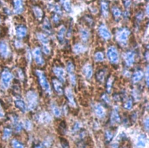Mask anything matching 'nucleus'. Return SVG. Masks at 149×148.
Returning <instances> with one entry per match:
<instances>
[{"label": "nucleus", "instance_id": "obj_1", "mask_svg": "<svg viewBox=\"0 0 149 148\" xmlns=\"http://www.w3.org/2000/svg\"><path fill=\"white\" fill-rule=\"evenodd\" d=\"M130 34L131 31L128 28H121L116 33V40L121 45H126Z\"/></svg>", "mask_w": 149, "mask_h": 148}, {"label": "nucleus", "instance_id": "obj_2", "mask_svg": "<svg viewBox=\"0 0 149 148\" xmlns=\"http://www.w3.org/2000/svg\"><path fill=\"white\" fill-rule=\"evenodd\" d=\"M36 73L37 77H38L39 83L42 88L47 94H50L51 93V87L43 71L40 70H37Z\"/></svg>", "mask_w": 149, "mask_h": 148}, {"label": "nucleus", "instance_id": "obj_3", "mask_svg": "<svg viewBox=\"0 0 149 148\" xmlns=\"http://www.w3.org/2000/svg\"><path fill=\"white\" fill-rule=\"evenodd\" d=\"M27 107L30 110H34L38 104V96L33 91H29L26 94Z\"/></svg>", "mask_w": 149, "mask_h": 148}, {"label": "nucleus", "instance_id": "obj_4", "mask_svg": "<svg viewBox=\"0 0 149 148\" xmlns=\"http://www.w3.org/2000/svg\"><path fill=\"white\" fill-rule=\"evenodd\" d=\"M107 56L108 60L113 64H117L119 62L118 50L114 47H110L107 50Z\"/></svg>", "mask_w": 149, "mask_h": 148}, {"label": "nucleus", "instance_id": "obj_5", "mask_svg": "<svg viewBox=\"0 0 149 148\" xmlns=\"http://www.w3.org/2000/svg\"><path fill=\"white\" fill-rule=\"evenodd\" d=\"M13 79L12 74L8 70L5 69L1 74V80L2 83L5 88H8Z\"/></svg>", "mask_w": 149, "mask_h": 148}, {"label": "nucleus", "instance_id": "obj_6", "mask_svg": "<svg viewBox=\"0 0 149 148\" xmlns=\"http://www.w3.org/2000/svg\"><path fill=\"white\" fill-rule=\"evenodd\" d=\"M33 55L37 64H38L39 66L44 65L45 62L42 55V50L40 48L37 47L34 49L33 51Z\"/></svg>", "mask_w": 149, "mask_h": 148}, {"label": "nucleus", "instance_id": "obj_7", "mask_svg": "<svg viewBox=\"0 0 149 148\" xmlns=\"http://www.w3.org/2000/svg\"><path fill=\"white\" fill-rule=\"evenodd\" d=\"M98 33L101 37L105 40L111 39V33L108 27L104 24H101L98 27Z\"/></svg>", "mask_w": 149, "mask_h": 148}, {"label": "nucleus", "instance_id": "obj_8", "mask_svg": "<svg viewBox=\"0 0 149 148\" xmlns=\"http://www.w3.org/2000/svg\"><path fill=\"white\" fill-rule=\"evenodd\" d=\"M53 72L60 82L64 83L65 81L66 74L63 68L61 67H55L53 69Z\"/></svg>", "mask_w": 149, "mask_h": 148}, {"label": "nucleus", "instance_id": "obj_9", "mask_svg": "<svg viewBox=\"0 0 149 148\" xmlns=\"http://www.w3.org/2000/svg\"><path fill=\"white\" fill-rule=\"evenodd\" d=\"M10 49L5 41L0 42V54L4 58H8L10 55Z\"/></svg>", "mask_w": 149, "mask_h": 148}, {"label": "nucleus", "instance_id": "obj_10", "mask_svg": "<svg viewBox=\"0 0 149 148\" xmlns=\"http://www.w3.org/2000/svg\"><path fill=\"white\" fill-rule=\"evenodd\" d=\"M101 15L104 18H107L109 15V3L106 0H101L100 3Z\"/></svg>", "mask_w": 149, "mask_h": 148}, {"label": "nucleus", "instance_id": "obj_11", "mask_svg": "<svg viewBox=\"0 0 149 148\" xmlns=\"http://www.w3.org/2000/svg\"><path fill=\"white\" fill-rule=\"evenodd\" d=\"M124 60L128 66H132L135 63V54L132 51H128L124 55Z\"/></svg>", "mask_w": 149, "mask_h": 148}, {"label": "nucleus", "instance_id": "obj_12", "mask_svg": "<svg viewBox=\"0 0 149 148\" xmlns=\"http://www.w3.org/2000/svg\"><path fill=\"white\" fill-rule=\"evenodd\" d=\"M82 72L85 77L89 80L93 76V68L90 64H86L82 68Z\"/></svg>", "mask_w": 149, "mask_h": 148}, {"label": "nucleus", "instance_id": "obj_13", "mask_svg": "<svg viewBox=\"0 0 149 148\" xmlns=\"http://www.w3.org/2000/svg\"><path fill=\"white\" fill-rule=\"evenodd\" d=\"M65 93L67 98V99L69 102V103L70 105V106H72V107H76L77 103L75 100H74V98L73 96L71 89L69 88H66L65 90Z\"/></svg>", "mask_w": 149, "mask_h": 148}, {"label": "nucleus", "instance_id": "obj_14", "mask_svg": "<svg viewBox=\"0 0 149 148\" xmlns=\"http://www.w3.org/2000/svg\"><path fill=\"white\" fill-rule=\"evenodd\" d=\"M14 12L16 14H21L23 11V0H13Z\"/></svg>", "mask_w": 149, "mask_h": 148}, {"label": "nucleus", "instance_id": "obj_15", "mask_svg": "<svg viewBox=\"0 0 149 148\" xmlns=\"http://www.w3.org/2000/svg\"><path fill=\"white\" fill-rule=\"evenodd\" d=\"M53 85L55 91L57 92L58 94L62 95L64 93V90L62 83L58 79H54L53 80Z\"/></svg>", "mask_w": 149, "mask_h": 148}, {"label": "nucleus", "instance_id": "obj_16", "mask_svg": "<svg viewBox=\"0 0 149 148\" xmlns=\"http://www.w3.org/2000/svg\"><path fill=\"white\" fill-rule=\"evenodd\" d=\"M27 29L25 26L20 25L16 28V35L19 38H23L27 34Z\"/></svg>", "mask_w": 149, "mask_h": 148}, {"label": "nucleus", "instance_id": "obj_17", "mask_svg": "<svg viewBox=\"0 0 149 148\" xmlns=\"http://www.w3.org/2000/svg\"><path fill=\"white\" fill-rule=\"evenodd\" d=\"M37 38L43 45H49L50 42V39L46 34L44 33H37Z\"/></svg>", "mask_w": 149, "mask_h": 148}, {"label": "nucleus", "instance_id": "obj_18", "mask_svg": "<svg viewBox=\"0 0 149 148\" xmlns=\"http://www.w3.org/2000/svg\"><path fill=\"white\" fill-rule=\"evenodd\" d=\"M120 121H121V119H120L118 110L117 109H114L111 113V122L112 124H114L120 123Z\"/></svg>", "mask_w": 149, "mask_h": 148}, {"label": "nucleus", "instance_id": "obj_19", "mask_svg": "<svg viewBox=\"0 0 149 148\" xmlns=\"http://www.w3.org/2000/svg\"><path fill=\"white\" fill-rule=\"evenodd\" d=\"M87 51V48L82 44H76L73 47V51L77 54H80L84 53Z\"/></svg>", "mask_w": 149, "mask_h": 148}, {"label": "nucleus", "instance_id": "obj_20", "mask_svg": "<svg viewBox=\"0 0 149 148\" xmlns=\"http://www.w3.org/2000/svg\"><path fill=\"white\" fill-rule=\"evenodd\" d=\"M33 11L36 18L39 20H42L43 18V11L39 7H34Z\"/></svg>", "mask_w": 149, "mask_h": 148}, {"label": "nucleus", "instance_id": "obj_21", "mask_svg": "<svg viewBox=\"0 0 149 148\" xmlns=\"http://www.w3.org/2000/svg\"><path fill=\"white\" fill-rule=\"evenodd\" d=\"M144 74L141 70H137L136 71L132 76V80L133 83H137L141 80L143 77Z\"/></svg>", "mask_w": 149, "mask_h": 148}, {"label": "nucleus", "instance_id": "obj_22", "mask_svg": "<svg viewBox=\"0 0 149 148\" xmlns=\"http://www.w3.org/2000/svg\"><path fill=\"white\" fill-rule=\"evenodd\" d=\"M95 113L96 115L100 118L104 117L105 115L104 109L101 105H97L95 106Z\"/></svg>", "mask_w": 149, "mask_h": 148}, {"label": "nucleus", "instance_id": "obj_23", "mask_svg": "<svg viewBox=\"0 0 149 148\" xmlns=\"http://www.w3.org/2000/svg\"><path fill=\"white\" fill-rule=\"evenodd\" d=\"M66 33V29L64 26H62L58 30L57 34V39L60 43H63L64 41V37Z\"/></svg>", "mask_w": 149, "mask_h": 148}, {"label": "nucleus", "instance_id": "obj_24", "mask_svg": "<svg viewBox=\"0 0 149 148\" xmlns=\"http://www.w3.org/2000/svg\"><path fill=\"white\" fill-rule=\"evenodd\" d=\"M112 14H113V15L116 20H119L122 15L121 11L117 6H114L112 8Z\"/></svg>", "mask_w": 149, "mask_h": 148}, {"label": "nucleus", "instance_id": "obj_25", "mask_svg": "<svg viewBox=\"0 0 149 148\" xmlns=\"http://www.w3.org/2000/svg\"><path fill=\"white\" fill-rule=\"evenodd\" d=\"M81 39L83 42H86L89 40L90 34L89 31L85 29H82L80 30Z\"/></svg>", "mask_w": 149, "mask_h": 148}, {"label": "nucleus", "instance_id": "obj_26", "mask_svg": "<svg viewBox=\"0 0 149 148\" xmlns=\"http://www.w3.org/2000/svg\"><path fill=\"white\" fill-rule=\"evenodd\" d=\"M146 143V137L144 135H140L137 139V146L139 148H143L145 147Z\"/></svg>", "mask_w": 149, "mask_h": 148}, {"label": "nucleus", "instance_id": "obj_27", "mask_svg": "<svg viewBox=\"0 0 149 148\" xmlns=\"http://www.w3.org/2000/svg\"><path fill=\"white\" fill-rule=\"evenodd\" d=\"M15 105L20 110L22 111V112H23V113L26 112V111L27 110L26 105L25 103L22 100L17 99L15 101Z\"/></svg>", "mask_w": 149, "mask_h": 148}, {"label": "nucleus", "instance_id": "obj_28", "mask_svg": "<svg viewBox=\"0 0 149 148\" xmlns=\"http://www.w3.org/2000/svg\"><path fill=\"white\" fill-rule=\"evenodd\" d=\"M96 76L97 80L99 82H100V83L104 82V81L105 80V70L104 69L100 70L96 73Z\"/></svg>", "mask_w": 149, "mask_h": 148}, {"label": "nucleus", "instance_id": "obj_29", "mask_svg": "<svg viewBox=\"0 0 149 148\" xmlns=\"http://www.w3.org/2000/svg\"><path fill=\"white\" fill-rule=\"evenodd\" d=\"M43 29L44 30V31L46 32H47L48 34L51 33V30H52V27H51V23L49 21V20L47 18H45L44 21H43Z\"/></svg>", "mask_w": 149, "mask_h": 148}, {"label": "nucleus", "instance_id": "obj_30", "mask_svg": "<svg viewBox=\"0 0 149 148\" xmlns=\"http://www.w3.org/2000/svg\"><path fill=\"white\" fill-rule=\"evenodd\" d=\"M64 9L68 12L71 11V4L70 0H60Z\"/></svg>", "mask_w": 149, "mask_h": 148}, {"label": "nucleus", "instance_id": "obj_31", "mask_svg": "<svg viewBox=\"0 0 149 148\" xmlns=\"http://www.w3.org/2000/svg\"><path fill=\"white\" fill-rule=\"evenodd\" d=\"M114 77L113 76H110L108 78L107 80V83H106V90L107 91L108 93H110L112 87H113V85L114 83Z\"/></svg>", "mask_w": 149, "mask_h": 148}, {"label": "nucleus", "instance_id": "obj_32", "mask_svg": "<svg viewBox=\"0 0 149 148\" xmlns=\"http://www.w3.org/2000/svg\"><path fill=\"white\" fill-rule=\"evenodd\" d=\"M12 120H13V123H14V127H15V128L16 131L17 132L20 131L22 129V125L19 122L18 117H16V116H14L13 118H12Z\"/></svg>", "mask_w": 149, "mask_h": 148}, {"label": "nucleus", "instance_id": "obj_33", "mask_svg": "<svg viewBox=\"0 0 149 148\" xmlns=\"http://www.w3.org/2000/svg\"><path fill=\"white\" fill-rule=\"evenodd\" d=\"M104 59V55L101 52H97L94 55V60L96 62H100L103 61Z\"/></svg>", "mask_w": 149, "mask_h": 148}, {"label": "nucleus", "instance_id": "obj_34", "mask_svg": "<svg viewBox=\"0 0 149 148\" xmlns=\"http://www.w3.org/2000/svg\"><path fill=\"white\" fill-rule=\"evenodd\" d=\"M52 110H53V112L54 113V115L56 116V117H59L61 112V110H59V109L58 108V107L55 105V104H53L52 105Z\"/></svg>", "mask_w": 149, "mask_h": 148}, {"label": "nucleus", "instance_id": "obj_35", "mask_svg": "<svg viewBox=\"0 0 149 148\" xmlns=\"http://www.w3.org/2000/svg\"><path fill=\"white\" fill-rule=\"evenodd\" d=\"M66 70H67V71L68 72L69 74L74 73V64H73L71 62H69L67 63Z\"/></svg>", "mask_w": 149, "mask_h": 148}, {"label": "nucleus", "instance_id": "obj_36", "mask_svg": "<svg viewBox=\"0 0 149 148\" xmlns=\"http://www.w3.org/2000/svg\"><path fill=\"white\" fill-rule=\"evenodd\" d=\"M40 120H42V122L47 123L50 122L51 119H50V116L48 113H43L42 115V116H40Z\"/></svg>", "mask_w": 149, "mask_h": 148}, {"label": "nucleus", "instance_id": "obj_37", "mask_svg": "<svg viewBox=\"0 0 149 148\" xmlns=\"http://www.w3.org/2000/svg\"><path fill=\"white\" fill-rule=\"evenodd\" d=\"M12 131L10 128H5L4 131V134H3V138L4 139H8L11 135Z\"/></svg>", "mask_w": 149, "mask_h": 148}, {"label": "nucleus", "instance_id": "obj_38", "mask_svg": "<svg viewBox=\"0 0 149 148\" xmlns=\"http://www.w3.org/2000/svg\"><path fill=\"white\" fill-rule=\"evenodd\" d=\"M12 145L13 148H24L23 145L16 139H14L12 141Z\"/></svg>", "mask_w": 149, "mask_h": 148}, {"label": "nucleus", "instance_id": "obj_39", "mask_svg": "<svg viewBox=\"0 0 149 148\" xmlns=\"http://www.w3.org/2000/svg\"><path fill=\"white\" fill-rule=\"evenodd\" d=\"M69 80L71 83V84L73 86H74L77 83V80H76V77L75 75H74V73L72 74H69Z\"/></svg>", "mask_w": 149, "mask_h": 148}, {"label": "nucleus", "instance_id": "obj_40", "mask_svg": "<svg viewBox=\"0 0 149 148\" xmlns=\"http://www.w3.org/2000/svg\"><path fill=\"white\" fill-rule=\"evenodd\" d=\"M105 139L107 142H109L111 141V139L113 138V134L110 131H107L105 134Z\"/></svg>", "mask_w": 149, "mask_h": 148}, {"label": "nucleus", "instance_id": "obj_41", "mask_svg": "<svg viewBox=\"0 0 149 148\" xmlns=\"http://www.w3.org/2000/svg\"><path fill=\"white\" fill-rule=\"evenodd\" d=\"M133 106V102L132 100L129 99L127 100V102L124 104V107L128 110H130L132 109Z\"/></svg>", "mask_w": 149, "mask_h": 148}, {"label": "nucleus", "instance_id": "obj_42", "mask_svg": "<svg viewBox=\"0 0 149 148\" xmlns=\"http://www.w3.org/2000/svg\"><path fill=\"white\" fill-rule=\"evenodd\" d=\"M43 51L44 54H46V55H49L50 54L51 52V50H50V48L49 46V45H43Z\"/></svg>", "mask_w": 149, "mask_h": 148}, {"label": "nucleus", "instance_id": "obj_43", "mask_svg": "<svg viewBox=\"0 0 149 148\" xmlns=\"http://www.w3.org/2000/svg\"><path fill=\"white\" fill-rule=\"evenodd\" d=\"M60 141H61V145H62L63 148H69L68 142H67L66 140H65V139L61 138Z\"/></svg>", "mask_w": 149, "mask_h": 148}, {"label": "nucleus", "instance_id": "obj_44", "mask_svg": "<svg viewBox=\"0 0 149 148\" xmlns=\"http://www.w3.org/2000/svg\"><path fill=\"white\" fill-rule=\"evenodd\" d=\"M25 127L26 129L27 130H30L31 128V123L29 121V120H26L25 122Z\"/></svg>", "mask_w": 149, "mask_h": 148}, {"label": "nucleus", "instance_id": "obj_45", "mask_svg": "<svg viewBox=\"0 0 149 148\" xmlns=\"http://www.w3.org/2000/svg\"><path fill=\"white\" fill-rule=\"evenodd\" d=\"M102 99H103V100H104L105 103H108V104L110 103V100H109V98H108V95H107V94H104L103 95V96H102Z\"/></svg>", "mask_w": 149, "mask_h": 148}, {"label": "nucleus", "instance_id": "obj_46", "mask_svg": "<svg viewBox=\"0 0 149 148\" xmlns=\"http://www.w3.org/2000/svg\"><path fill=\"white\" fill-rule=\"evenodd\" d=\"M123 1L126 8H129L132 3V0H123Z\"/></svg>", "mask_w": 149, "mask_h": 148}, {"label": "nucleus", "instance_id": "obj_47", "mask_svg": "<svg viewBox=\"0 0 149 148\" xmlns=\"http://www.w3.org/2000/svg\"><path fill=\"white\" fill-rule=\"evenodd\" d=\"M53 20L55 23H58L59 22V18L57 14H55L53 16Z\"/></svg>", "mask_w": 149, "mask_h": 148}, {"label": "nucleus", "instance_id": "obj_48", "mask_svg": "<svg viewBox=\"0 0 149 148\" xmlns=\"http://www.w3.org/2000/svg\"><path fill=\"white\" fill-rule=\"evenodd\" d=\"M81 128V125L79 123H76V124H74V127H73V131H78Z\"/></svg>", "mask_w": 149, "mask_h": 148}, {"label": "nucleus", "instance_id": "obj_49", "mask_svg": "<svg viewBox=\"0 0 149 148\" xmlns=\"http://www.w3.org/2000/svg\"><path fill=\"white\" fill-rule=\"evenodd\" d=\"M4 116H5V114L4 112V110H3L1 106L0 105V119H3L4 117Z\"/></svg>", "mask_w": 149, "mask_h": 148}, {"label": "nucleus", "instance_id": "obj_50", "mask_svg": "<svg viewBox=\"0 0 149 148\" xmlns=\"http://www.w3.org/2000/svg\"><path fill=\"white\" fill-rule=\"evenodd\" d=\"M146 83H147V86H148V67H147V70L146 72Z\"/></svg>", "mask_w": 149, "mask_h": 148}, {"label": "nucleus", "instance_id": "obj_51", "mask_svg": "<svg viewBox=\"0 0 149 148\" xmlns=\"http://www.w3.org/2000/svg\"><path fill=\"white\" fill-rule=\"evenodd\" d=\"M15 45L16 47H18V48H20L22 47V44L20 41H16L15 43Z\"/></svg>", "mask_w": 149, "mask_h": 148}, {"label": "nucleus", "instance_id": "obj_52", "mask_svg": "<svg viewBox=\"0 0 149 148\" xmlns=\"http://www.w3.org/2000/svg\"><path fill=\"white\" fill-rule=\"evenodd\" d=\"M144 124H145V126H146V128L148 129V118H147V119L144 121Z\"/></svg>", "mask_w": 149, "mask_h": 148}, {"label": "nucleus", "instance_id": "obj_53", "mask_svg": "<svg viewBox=\"0 0 149 148\" xmlns=\"http://www.w3.org/2000/svg\"><path fill=\"white\" fill-rule=\"evenodd\" d=\"M112 148H119L118 145V144H116V143L114 144V145H113V146H112Z\"/></svg>", "mask_w": 149, "mask_h": 148}, {"label": "nucleus", "instance_id": "obj_54", "mask_svg": "<svg viewBox=\"0 0 149 148\" xmlns=\"http://www.w3.org/2000/svg\"><path fill=\"white\" fill-rule=\"evenodd\" d=\"M36 148H43V147H42L40 146H37Z\"/></svg>", "mask_w": 149, "mask_h": 148}, {"label": "nucleus", "instance_id": "obj_55", "mask_svg": "<svg viewBox=\"0 0 149 148\" xmlns=\"http://www.w3.org/2000/svg\"><path fill=\"white\" fill-rule=\"evenodd\" d=\"M0 22H1V19H0Z\"/></svg>", "mask_w": 149, "mask_h": 148}]
</instances>
